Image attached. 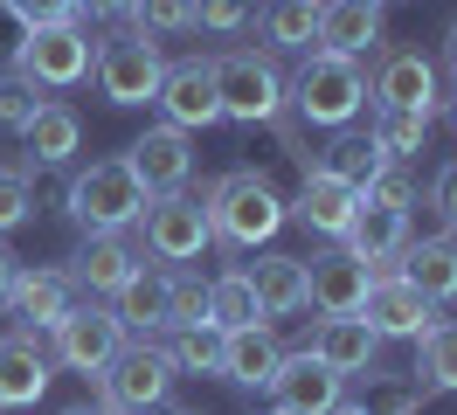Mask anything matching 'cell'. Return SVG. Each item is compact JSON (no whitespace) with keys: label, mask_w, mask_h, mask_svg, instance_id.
Listing matches in <instances>:
<instances>
[{"label":"cell","mask_w":457,"mask_h":415,"mask_svg":"<svg viewBox=\"0 0 457 415\" xmlns=\"http://www.w3.org/2000/svg\"><path fill=\"white\" fill-rule=\"evenodd\" d=\"M285 111L298 125H319V132H346L361 111H368V70L353 55L333 49H305L298 77H285Z\"/></svg>","instance_id":"1"},{"label":"cell","mask_w":457,"mask_h":415,"mask_svg":"<svg viewBox=\"0 0 457 415\" xmlns=\"http://www.w3.org/2000/svg\"><path fill=\"white\" fill-rule=\"evenodd\" d=\"M201 208H208V228H215L222 249H257V243H270V236L291 221V208L278 201V187L263 180L257 166H236V173H222V180H208Z\"/></svg>","instance_id":"2"},{"label":"cell","mask_w":457,"mask_h":415,"mask_svg":"<svg viewBox=\"0 0 457 415\" xmlns=\"http://www.w3.org/2000/svg\"><path fill=\"white\" fill-rule=\"evenodd\" d=\"M145 201H153V194L139 187V173L125 160H90L84 173H70L62 215L77 221L84 236H125V228H139Z\"/></svg>","instance_id":"3"},{"label":"cell","mask_w":457,"mask_h":415,"mask_svg":"<svg viewBox=\"0 0 457 415\" xmlns=\"http://www.w3.org/2000/svg\"><path fill=\"white\" fill-rule=\"evenodd\" d=\"M215 97H222V125H270L285 111V70L270 49H215Z\"/></svg>","instance_id":"4"},{"label":"cell","mask_w":457,"mask_h":415,"mask_svg":"<svg viewBox=\"0 0 457 415\" xmlns=\"http://www.w3.org/2000/svg\"><path fill=\"white\" fill-rule=\"evenodd\" d=\"M90 77H97V97H104V104L139 111V104H153V97H160L167 55H160V42H153V35H139V28H118V35H104V42H97Z\"/></svg>","instance_id":"5"},{"label":"cell","mask_w":457,"mask_h":415,"mask_svg":"<svg viewBox=\"0 0 457 415\" xmlns=\"http://www.w3.org/2000/svg\"><path fill=\"white\" fill-rule=\"evenodd\" d=\"M173 360L160 339H125L112 353V367L97 374V402H112L118 415H145V409H167V394H173Z\"/></svg>","instance_id":"6"},{"label":"cell","mask_w":457,"mask_h":415,"mask_svg":"<svg viewBox=\"0 0 457 415\" xmlns=\"http://www.w3.org/2000/svg\"><path fill=\"white\" fill-rule=\"evenodd\" d=\"M90 62H97V42H90L84 21H62V28H29L21 42H14V77H29L35 90H77L90 77Z\"/></svg>","instance_id":"7"},{"label":"cell","mask_w":457,"mask_h":415,"mask_svg":"<svg viewBox=\"0 0 457 415\" xmlns=\"http://www.w3.org/2000/svg\"><path fill=\"white\" fill-rule=\"evenodd\" d=\"M132 236L145 243V256H153V263H195L201 249L215 243L208 208H201V194H187V187H180V194H153Z\"/></svg>","instance_id":"8"},{"label":"cell","mask_w":457,"mask_h":415,"mask_svg":"<svg viewBox=\"0 0 457 415\" xmlns=\"http://www.w3.org/2000/svg\"><path fill=\"white\" fill-rule=\"evenodd\" d=\"M125 346V326H118L112 304H70L56 326H49V360L56 367H70V374H104L112 367V353Z\"/></svg>","instance_id":"9"},{"label":"cell","mask_w":457,"mask_h":415,"mask_svg":"<svg viewBox=\"0 0 457 415\" xmlns=\"http://www.w3.org/2000/svg\"><path fill=\"white\" fill-rule=\"evenodd\" d=\"M368 104L436 118V111H444V83H436V62H429L423 49H381V55H374V77H368Z\"/></svg>","instance_id":"10"},{"label":"cell","mask_w":457,"mask_h":415,"mask_svg":"<svg viewBox=\"0 0 457 415\" xmlns=\"http://www.w3.org/2000/svg\"><path fill=\"white\" fill-rule=\"evenodd\" d=\"M361 319H368V332L388 346V339H423V332H436V326H444V304H429L416 284H402V277L388 270V277H374V284H368Z\"/></svg>","instance_id":"11"},{"label":"cell","mask_w":457,"mask_h":415,"mask_svg":"<svg viewBox=\"0 0 457 415\" xmlns=\"http://www.w3.org/2000/svg\"><path fill=\"white\" fill-rule=\"evenodd\" d=\"M160 118L180 125V132H208V125H222V97H215V70H208V55H180L167 62V77H160Z\"/></svg>","instance_id":"12"},{"label":"cell","mask_w":457,"mask_h":415,"mask_svg":"<svg viewBox=\"0 0 457 415\" xmlns=\"http://www.w3.org/2000/svg\"><path fill=\"white\" fill-rule=\"evenodd\" d=\"M305 353L326 360L340 381H368L374 367H381V339L368 332L361 311H319V326L305 332Z\"/></svg>","instance_id":"13"},{"label":"cell","mask_w":457,"mask_h":415,"mask_svg":"<svg viewBox=\"0 0 457 415\" xmlns=\"http://www.w3.org/2000/svg\"><path fill=\"white\" fill-rule=\"evenodd\" d=\"M125 166L139 173L145 194H180L187 180H195V138L160 118V125H145V132L125 145Z\"/></svg>","instance_id":"14"},{"label":"cell","mask_w":457,"mask_h":415,"mask_svg":"<svg viewBox=\"0 0 457 415\" xmlns=\"http://www.w3.org/2000/svg\"><path fill=\"white\" fill-rule=\"evenodd\" d=\"M270 409H285V415H326L333 402H346V381L326 367V360H312L305 346L298 353H285V367L270 374Z\"/></svg>","instance_id":"15"},{"label":"cell","mask_w":457,"mask_h":415,"mask_svg":"<svg viewBox=\"0 0 457 415\" xmlns=\"http://www.w3.org/2000/svg\"><path fill=\"white\" fill-rule=\"evenodd\" d=\"M145 263V243L125 228V236H84V249L70 256V284L90 291V298H118L125 291V277Z\"/></svg>","instance_id":"16"},{"label":"cell","mask_w":457,"mask_h":415,"mask_svg":"<svg viewBox=\"0 0 457 415\" xmlns=\"http://www.w3.org/2000/svg\"><path fill=\"white\" fill-rule=\"evenodd\" d=\"M49 374H56V360H49V346L35 332L0 339V409H35L49 394Z\"/></svg>","instance_id":"17"},{"label":"cell","mask_w":457,"mask_h":415,"mask_svg":"<svg viewBox=\"0 0 457 415\" xmlns=\"http://www.w3.org/2000/svg\"><path fill=\"white\" fill-rule=\"evenodd\" d=\"M118 326H125V339L139 332V339H160V332L173 326V270H153V263H139V270L125 277V291L112 298Z\"/></svg>","instance_id":"18"},{"label":"cell","mask_w":457,"mask_h":415,"mask_svg":"<svg viewBox=\"0 0 457 415\" xmlns=\"http://www.w3.org/2000/svg\"><path fill=\"white\" fill-rule=\"evenodd\" d=\"M285 339H278V326L270 319H257V326H236L222 332V381L236 387H270V374L285 367Z\"/></svg>","instance_id":"19"},{"label":"cell","mask_w":457,"mask_h":415,"mask_svg":"<svg viewBox=\"0 0 457 415\" xmlns=\"http://www.w3.org/2000/svg\"><path fill=\"white\" fill-rule=\"evenodd\" d=\"M353 215H361V187H346L333 173H305V187L291 201V221L312 228V236H326V243H340L346 228H353Z\"/></svg>","instance_id":"20"},{"label":"cell","mask_w":457,"mask_h":415,"mask_svg":"<svg viewBox=\"0 0 457 415\" xmlns=\"http://www.w3.org/2000/svg\"><path fill=\"white\" fill-rule=\"evenodd\" d=\"M368 284H374V270L361 256H346V249H319L305 263V304H319V311H361Z\"/></svg>","instance_id":"21"},{"label":"cell","mask_w":457,"mask_h":415,"mask_svg":"<svg viewBox=\"0 0 457 415\" xmlns=\"http://www.w3.org/2000/svg\"><path fill=\"white\" fill-rule=\"evenodd\" d=\"M409 243H416V236H409V215H402V208H368V201H361L353 228L340 236V249H346V256H361L374 277L395 270V256H402Z\"/></svg>","instance_id":"22"},{"label":"cell","mask_w":457,"mask_h":415,"mask_svg":"<svg viewBox=\"0 0 457 415\" xmlns=\"http://www.w3.org/2000/svg\"><path fill=\"white\" fill-rule=\"evenodd\" d=\"M7 311L21 319V332H49L77 304V284H70V270H49V263H35V270H21L14 277V291H7Z\"/></svg>","instance_id":"23"},{"label":"cell","mask_w":457,"mask_h":415,"mask_svg":"<svg viewBox=\"0 0 457 415\" xmlns=\"http://www.w3.org/2000/svg\"><path fill=\"white\" fill-rule=\"evenodd\" d=\"M319 49L333 55H381V0H319Z\"/></svg>","instance_id":"24"},{"label":"cell","mask_w":457,"mask_h":415,"mask_svg":"<svg viewBox=\"0 0 457 415\" xmlns=\"http://www.w3.org/2000/svg\"><path fill=\"white\" fill-rule=\"evenodd\" d=\"M395 277L416 284L429 304H451L457 298V236H423L395 256Z\"/></svg>","instance_id":"25"},{"label":"cell","mask_w":457,"mask_h":415,"mask_svg":"<svg viewBox=\"0 0 457 415\" xmlns=\"http://www.w3.org/2000/svg\"><path fill=\"white\" fill-rule=\"evenodd\" d=\"M243 277H250V291H257V304H263L270 326L305 311V256H278V249H270V256H257Z\"/></svg>","instance_id":"26"},{"label":"cell","mask_w":457,"mask_h":415,"mask_svg":"<svg viewBox=\"0 0 457 415\" xmlns=\"http://www.w3.org/2000/svg\"><path fill=\"white\" fill-rule=\"evenodd\" d=\"M21 145L35 153V166H70L77 145H84V118L62 104V97H42V111H35L29 132H21Z\"/></svg>","instance_id":"27"},{"label":"cell","mask_w":457,"mask_h":415,"mask_svg":"<svg viewBox=\"0 0 457 415\" xmlns=\"http://www.w3.org/2000/svg\"><path fill=\"white\" fill-rule=\"evenodd\" d=\"M257 21L270 49H291V55L319 49V0H263Z\"/></svg>","instance_id":"28"},{"label":"cell","mask_w":457,"mask_h":415,"mask_svg":"<svg viewBox=\"0 0 457 415\" xmlns=\"http://www.w3.org/2000/svg\"><path fill=\"white\" fill-rule=\"evenodd\" d=\"M160 346H167L173 374H222V326H167L160 332Z\"/></svg>","instance_id":"29"},{"label":"cell","mask_w":457,"mask_h":415,"mask_svg":"<svg viewBox=\"0 0 457 415\" xmlns=\"http://www.w3.org/2000/svg\"><path fill=\"white\" fill-rule=\"evenodd\" d=\"M381 166H388V160L374 153V138H368V132H340L326 153H312V173H333V180H346V187H368Z\"/></svg>","instance_id":"30"},{"label":"cell","mask_w":457,"mask_h":415,"mask_svg":"<svg viewBox=\"0 0 457 415\" xmlns=\"http://www.w3.org/2000/svg\"><path fill=\"white\" fill-rule=\"evenodd\" d=\"M368 138H374V153H381V160H416V153H423L429 145V118H416V111H381L374 104L368 111Z\"/></svg>","instance_id":"31"},{"label":"cell","mask_w":457,"mask_h":415,"mask_svg":"<svg viewBox=\"0 0 457 415\" xmlns=\"http://www.w3.org/2000/svg\"><path fill=\"white\" fill-rule=\"evenodd\" d=\"M257 319H263V304H257V291H250V277H243V270L208 277V326L236 332V326H257Z\"/></svg>","instance_id":"32"},{"label":"cell","mask_w":457,"mask_h":415,"mask_svg":"<svg viewBox=\"0 0 457 415\" xmlns=\"http://www.w3.org/2000/svg\"><path fill=\"white\" fill-rule=\"evenodd\" d=\"M429 402H436V387L423 381V374H381V367H374L368 374V402H361V409L368 415H423Z\"/></svg>","instance_id":"33"},{"label":"cell","mask_w":457,"mask_h":415,"mask_svg":"<svg viewBox=\"0 0 457 415\" xmlns=\"http://www.w3.org/2000/svg\"><path fill=\"white\" fill-rule=\"evenodd\" d=\"M416 374H423L436 394H457V319H444L436 332L416 339Z\"/></svg>","instance_id":"34"},{"label":"cell","mask_w":457,"mask_h":415,"mask_svg":"<svg viewBox=\"0 0 457 415\" xmlns=\"http://www.w3.org/2000/svg\"><path fill=\"white\" fill-rule=\"evenodd\" d=\"M125 21L153 35V42H167V35H195V0H132V14Z\"/></svg>","instance_id":"35"},{"label":"cell","mask_w":457,"mask_h":415,"mask_svg":"<svg viewBox=\"0 0 457 415\" xmlns=\"http://www.w3.org/2000/svg\"><path fill=\"white\" fill-rule=\"evenodd\" d=\"M42 111L29 77H14V70H0V132H29V118Z\"/></svg>","instance_id":"36"},{"label":"cell","mask_w":457,"mask_h":415,"mask_svg":"<svg viewBox=\"0 0 457 415\" xmlns=\"http://www.w3.org/2000/svg\"><path fill=\"white\" fill-rule=\"evenodd\" d=\"M361 201H368V208H402V215H409V208H416V180H409V166L388 160L368 187H361Z\"/></svg>","instance_id":"37"},{"label":"cell","mask_w":457,"mask_h":415,"mask_svg":"<svg viewBox=\"0 0 457 415\" xmlns=\"http://www.w3.org/2000/svg\"><path fill=\"white\" fill-rule=\"evenodd\" d=\"M257 21V0H195V28L208 35H243Z\"/></svg>","instance_id":"38"},{"label":"cell","mask_w":457,"mask_h":415,"mask_svg":"<svg viewBox=\"0 0 457 415\" xmlns=\"http://www.w3.org/2000/svg\"><path fill=\"white\" fill-rule=\"evenodd\" d=\"M14 21H21V35L29 28H62V21H77V0H0Z\"/></svg>","instance_id":"39"},{"label":"cell","mask_w":457,"mask_h":415,"mask_svg":"<svg viewBox=\"0 0 457 415\" xmlns=\"http://www.w3.org/2000/svg\"><path fill=\"white\" fill-rule=\"evenodd\" d=\"M21 221H35V187L14 180V173H0V236H14Z\"/></svg>","instance_id":"40"},{"label":"cell","mask_w":457,"mask_h":415,"mask_svg":"<svg viewBox=\"0 0 457 415\" xmlns=\"http://www.w3.org/2000/svg\"><path fill=\"white\" fill-rule=\"evenodd\" d=\"M208 319V284L195 270H173V326H201Z\"/></svg>","instance_id":"41"},{"label":"cell","mask_w":457,"mask_h":415,"mask_svg":"<svg viewBox=\"0 0 457 415\" xmlns=\"http://www.w3.org/2000/svg\"><path fill=\"white\" fill-rule=\"evenodd\" d=\"M429 208L444 215V236H457V160H444V173L429 180Z\"/></svg>","instance_id":"42"},{"label":"cell","mask_w":457,"mask_h":415,"mask_svg":"<svg viewBox=\"0 0 457 415\" xmlns=\"http://www.w3.org/2000/svg\"><path fill=\"white\" fill-rule=\"evenodd\" d=\"M132 0H77V21H125Z\"/></svg>","instance_id":"43"},{"label":"cell","mask_w":457,"mask_h":415,"mask_svg":"<svg viewBox=\"0 0 457 415\" xmlns=\"http://www.w3.org/2000/svg\"><path fill=\"white\" fill-rule=\"evenodd\" d=\"M14 277H21V256H14V249H7V236H0V298L14 291Z\"/></svg>","instance_id":"44"},{"label":"cell","mask_w":457,"mask_h":415,"mask_svg":"<svg viewBox=\"0 0 457 415\" xmlns=\"http://www.w3.org/2000/svg\"><path fill=\"white\" fill-rule=\"evenodd\" d=\"M444 70L457 77V21H451V35H444Z\"/></svg>","instance_id":"45"},{"label":"cell","mask_w":457,"mask_h":415,"mask_svg":"<svg viewBox=\"0 0 457 415\" xmlns=\"http://www.w3.org/2000/svg\"><path fill=\"white\" fill-rule=\"evenodd\" d=\"M62 415H118L112 402H77V409H62Z\"/></svg>","instance_id":"46"},{"label":"cell","mask_w":457,"mask_h":415,"mask_svg":"<svg viewBox=\"0 0 457 415\" xmlns=\"http://www.w3.org/2000/svg\"><path fill=\"white\" fill-rule=\"evenodd\" d=\"M326 415H368V409H361V402H333Z\"/></svg>","instance_id":"47"},{"label":"cell","mask_w":457,"mask_h":415,"mask_svg":"<svg viewBox=\"0 0 457 415\" xmlns=\"http://www.w3.org/2000/svg\"><path fill=\"white\" fill-rule=\"evenodd\" d=\"M451 125H457V97H451Z\"/></svg>","instance_id":"48"},{"label":"cell","mask_w":457,"mask_h":415,"mask_svg":"<svg viewBox=\"0 0 457 415\" xmlns=\"http://www.w3.org/2000/svg\"><path fill=\"white\" fill-rule=\"evenodd\" d=\"M173 415H201V409H173Z\"/></svg>","instance_id":"49"},{"label":"cell","mask_w":457,"mask_h":415,"mask_svg":"<svg viewBox=\"0 0 457 415\" xmlns=\"http://www.w3.org/2000/svg\"><path fill=\"white\" fill-rule=\"evenodd\" d=\"M263 415H285V409H263Z\"/></svg>","instance_id":"50"},{"label":"cell","mask_w":457,"mask_h":415,"mask_svg":"<svg viewBox=\"0 0 457 415\" xmlns=\"http://www.w3.org/2000/svg\"><path fill=\"white\" fill-rule=\"evenodd\" d=\"M381 7H388V0H381Z\"/></svg>","instance_id":"51"}]
</instances>
